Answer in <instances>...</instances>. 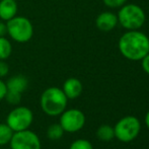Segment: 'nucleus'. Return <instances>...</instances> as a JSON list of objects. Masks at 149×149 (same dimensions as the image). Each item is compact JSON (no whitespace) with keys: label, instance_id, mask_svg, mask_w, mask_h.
Instances as JSON below:
<instances>
[{"label":"nucleus","instance_id":"1","mask_svg":"<svg viewBox=\"0 0 149 149\" xmlns=\"http://www.w3.org/2000/svg\"><path fill=\"white\" fill-rule=\"evenodd\" d=\"M119 50L128 60L140 61L149 53V38L137 30L129 31L120 39Z\"/></svg>","mask_w":149,"mask_h":149},{"label":"nucleus","instance_id":"2","mask_svg":"<svg viewBox=\"0 0 149 149\" xmlns=\"http://www.w3.org/2000/svg\"><path fill=\"white\" fill-rule=\"evenodd\" d=\"M68 98L63 90L58 87L52 86L45 89L41 95L40 104L46 115L51 117L60 116L67 107Z\"/></svg>","mask_w":149,"mask_h":149},{"label":"nucleus","instance_id":"3","mask_svg":"<svg viewBox=\"0 0 149 149\" xmlns=\"http://www.w3.org/2000/svg\"><path fill=\"white\" fill-rule=\"evenodd\" d=\"M118 22L124 29L135 31L144 24L146 19L145 12L136 4H127L121 7L118 13Z\"/></svg>","mask_w":149,"mask_h":149},{"label":"nucleus","instance_id":"4","mask_svg":"<svg viewBox=\"0 0 149 149\" xmlns=\"http://www.w3.org/2000/svg\"><path fill=\"white\" fill-rule=\"evenodd\" d=\"M7 35L18 43H26L33 36V26L31 20L24 16H14L6 24Z\"/></svg>","mask_w":149,"mask_h":149},{"label":"nucleus","instance_id":"5","mask_svg":"<svg viewBox=\"0 0 149 149\" xmlns=\"http://www.w3.org/2000/svg\"><path fill=\"white\" fill-rule=\"evenodd\" d=\"M140 122L136 117L127 116L122 118L114 127L115 137L121 142H130L138 136L140 132Z\"/></svg>","mask_w":149,"mask_h":149},{"label":"nucleus","instance_id":"6","mask_svg":"<svg viewBox=\"0 0 149 149\" xmlns=\"http://www.w3.org/2000/svg\"><path fill=\"white\" fill-rule=\"evenodd\" d=\"M33 122V114L26 107H16L7 115L6 124L13 132H19L30 129Z\"/></svg>","mask_w":149,"mask_h":149},{"label":"nucleus","instance_id":"7","mask_svg":"<svg viewBox=\"0 0 149 149\" xmlns=\"http://www.w3.org/2000/svg\"><path fill=\"white\" fill-rule=\"evenodd\" d=\"M59 124L65 132L75 133L83 128L85 124V116L78 109L65 110L60 115Z\"/></svg>","mask_w":149,"mask_h":149},{"label":"nucleus","instance_id":"8","mask_svg":"<svg viewBox=\"0 0 149 149\" xmlns=\"http://www.w3.org/2000/svg\"><path fill=\"white\" fill-rule=\"evenodd\" d=\"M11 149H41V141L35 132L30 129L14 132L9 142Z\"/></svg>","mask_w":149,"mask_h":149},{"label":"nucleus","instance_id":"9","mask_svg":"<svg viewBox=\"0 0 149 149\" xmlns=\"http://www.w3.org/2000/svg\"><path fill=\"white\" fill-rule=\"evenodd\" d=\"M96 28L102 31H110L114 30L118 24V17L112 12H102L96 17Z\"/></svg>","mask_w":149,"mask_h":149},{"label":"nucleus","instance_id":"10","mask_svg":"<svg viewBox=\"0 0 149 149\" xmlns=\"http://www.w3.org/2000/svg\"><path fill=\"white\" fill-rule=\"evenodd\" d=\"M82 89L83 86L81 81L77 78H74V77L67 79L62 87L65 95L67 96V98H70V100H74V98L78 97L82 92Z\"/></svg>","mask_w":149,"mask_h":149},{"label":"nucleus","instance_id":"11","mask_svg":"<svg viewBox=\"0 0 149 149\" xmlns=\"http://www.w3.org/2000/svg\"><path fill=\"white\" fill-rule=\"evenodd\" d=\"M6 83V87L7 90L9 91H14L17 93H22L24 91H26V89L29 86V80L24 75L18 74L14 75V76L10 77L7 80Z\"/></svg>","mask_w":149,"mask_h":149},{"label":"nucleus","instance_id":"12","mask_svg":"<svg viewBox=\"0 0 149 149\" xmlns=\"http://www.w3.org/2000/svg\"><path fill=\"white\" fill-rule=\"evenodd\" d=\"M17 3L15 0H1L0 1V18L8 22L16 16Z\"/></svg>","mask_w":149,"mask_h":149},{"label":"nucleus","instance_id":"13","mask_svg":"<svg viewBox=\"0 0 149 149\" xmlns=\"http://www.w3.org/2000/svg\"><path fill=\"white\" fill-rule=\"evenodd\" d=\"M14 132L6 123L0 124V146H5L9 144Z\"/></svg>","mask_w":149,"mask_h":149},{"label":"nucleus","instance_id":"14","mask_svg":"<svg viewBox=\"0 0 149 149\" xmlns=\"http://www.w3.org/2000/svg\"><path fill=\"white\" fill-rule=\"evenodd\" d=\"M96 136L102 141H110L115 138L114 128L110 125H102L96 131Z\"/></svg>","mask_w":149,"mask_h":149},{"label":"nucleus","instance_id":"15","mask_svg":"<svg viewBox=\"0 0 149 149\" xmlns=\"http://www.w3.org/2000/svg\"><path fill=\"white\" fill-rule=\"evenodd\" d=\"M12 52L11 43L5 37H0V60H6Z\"/></svg>","mask_w":149,"mask_h":149},{"label":"nucleus","instance_id":"16","mask_svg":"<svg viewBox=\"0 0 149 149\" xmlns=\"http://www.w3.org/2000/svg\"><path fill=\"white\" fill-rule=\"evenodd\" d=\"M64 132L60 124H52L47 129V137L51 140H59L63 137Z\"/></svg>","mask_w":149,"mask_h":149},{"label":"nucleus","instance_id":"17","mask_svg":"<svg viewBox=\"0 0 149 149\" xmlns=\"http://www.w3.org/2000/svg\"><path fill=\"white\" fill-rule=\"evenodd\" d=\"M69 149H93V146L86 139H77L71 143Z\"/></svg>","mask_w":149,"mask_h":149},{"label":"nucleus","instance_id":"18","mask_svg":"<svg viewBox=\"0 0 149 149\" xmlns=\"http://www.w3.org/2000/svg\"><path fill=\"white\" fill-rule=\"evenodd\" d=\"M4 100H6V102L10 104H18L22 100V93H17V92H14V91H9L7 90L5 94V97Z\"/></svg>","mask_w":149,"mask_h":149},{"label":"nucleus","instance_id":"19","mask_svg":"<svg viewBox=\"0 0 149 149\" xmlns=\"http://www.w3.org/2000/svg\"><path fill=\"white\" fill-rule=\"evenodd\" d=\"M104 3L106 4L108 7L111 8H117V7H121L125 4L126 0H102Z\"/></svg>","mask_w":149,"mask_h":149},{"label":"nucleus","instance_id":"20","mask_svg":"<svg viewBox=\"0 0 149 149\" xmlns=\"http://www.w3.org/2000/svg\"><path fill=\"white\" fill-rule=\"evenodd\" d=\"M9 72V66L5 60H0V78L5 77Z\"/></svg>","mask_w":149,"mask_h":149},{"label":"nucleus","instance_id":"21","mask_svg":"<svg viewBox=\"0 0 149 149\" xmlns=\"http://www.w3.org/2000/svg\"><path fill=\"white\" fill-rule=\"evenodd\" d=\"M6 91H7L6 83L4 82V81H2L1 78H0V100H4V97H5V94H6Z\"/></svg>","mask_w":149,"mask_h":149},{"label":"nucleus","instance_id":"22","mask_svg":"<svg viewBox=\"0 0 149 149\" xmlns=\"http://www.w3.org/2000/svg\"><path fill=\"white\" fill-rule=\"evenodd\" d=\"M141 61H142V68H143V70L147 74H149V53Z\"/></svg>","mask_w":149,"mask_h":149},{"label":"nucleus","instance_id":"23","mask_svg":"<svg viewBox=\"0 0 149 149\" xmlns=\"http://www.w3.org/2000/svg\"><path fill=\"white\" fill-rule=\"evenodd\" d=\"M7 35V26L4 22H0V37H5Z\"/></svg>","mask_w":149,"mask_h":149},{"label":"nucleus","instance_id":"24","mask_svg":"<svg viewBox=\"0 0 149 149\" xmlns=\"http://www.w3.org/2000/svg\"><path fill=\"white\" fill-rule=\"evenodd\" d=\"M145 124H146V126H147V128L149 129V111L147 112V114H146V116H145Z\"/></svg>","mask_w":149,"mask_h":149}]
</instances>
